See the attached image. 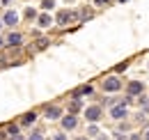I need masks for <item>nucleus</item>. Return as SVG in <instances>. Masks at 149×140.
<instances>
[{
	"label": "nucleus",
	"instance_id": "nucleus-15",
	"mask_svg": "<svg viewBox=\"0 0 149 140\" xmlns=\"http://www.w3.org/2000/svg\"><path fill=\"white\" fill-rule=\"evenodd\" d=\"M37 16H39V12L35 9V7H30V5H28V7L23 9V21H25V23H35Z\"/></svg>",
	"mask_w": 149,
	"mask_h": 140
},
{
	"label": "nucleus",
	"instance_id": "nucleus-1",
	"mask_svg": "<svg viewBox=\"0 0 149 140\" xmlns=\"http://www.w3.org/2000/svg\"><path fill=\"white\" fill-rule=\"evenodd\" d=\"M74 21H78V12H74V9H60L55 16H53V23L60 25V28H67Z\"/></svg>",
	"mask_w": 149,
	"mask_h": 140
},
{
	"label": "nucleus",
	"instance_id": "nucleus-2",
	"mask_svg": "<svg viewBox=\"0 0 149 140\" xmlns=\"http://www.w3.org/2000/svg\"><path fill=\"white\" fill-rule=\"evenodd\" d=\"M101 90H103L106 94H117V92H122V90H124V83H122V78H119V76H108V78H103Z\"/></svg>",
	"mask_w": 149,
	"mask_h": 140
},
{
	"label": "nucleus",
	"instance_id": "nucleus-31",
	"mask_svg": "<svg viewBox=\"0 0 149 140\" xmlns=\"http://www.w3.org/2000/svg\"><path fill=\"white\" fill-rule=\"evenodd\" d=\"M0 48H5V37L0 35Z\"/></svg>",
	"mask_w": 149,
	"mask_h": 140
},
{
	"label": "nucleus",
	"instance_id": "nucleus-24",
	"mask_svg": "<svg viewBox=\"0 0 149 140\" xmlns=\"http://www.w3.org/2000/svg\"><path fill=\"white\" fill-rule=\"evenodd\" d=\"M126 67H129V60H124L122 64H117V67H115V71H117V74H122V71L126 69Z\"/></svg>",
	"mask_w": 149,
	"mask_h": 140
},
{
	"label": "nucleus",
	"instance_id": "nucleus-9",
	"mask_svg": "<svg viewBox=\"0 0 149 140\" xmlns=\"http://www.w3.org/2000/svg\"><path fill=\"white\" fill-rule=\"evenodd\" d=\"M37 28L39 30H48L51 25H53V14L51 12H39V16H37Z\"/></svg>",
	"mask_w": 149,
	"mask_h": 140
},
{
	"label": "nucleus",
	"instance_id": "nucleus-27",
	"mask_svg": "<svg viewBox=\"0 0 149 140\" xmlns=\"http://www.w3.org/2000/svg\"><path fill=\"white\" fill-rule=\"evenodd\" d=\"M9 140H28V136H23V133H21V136H14V138H9Z\"/></svg>",
	"mask_w": 149,
	"mask_h": 140
},
{
	"label": "nucleus",
	"instance_id": "nucleus-17",
	"mask_svg": "<svg viewBox=\"0 0 149 140\" xmlns=\"http://www.w3.org/2000/svg\"><path fill=\"white\" fill-rule=\"evenodd\" d=\"M99 133H101V129H99V124H87V133H85V136H87L90 140H92V138H96Z\"/></svg>",
	"mask_w": 149,
	"mask_h": 140
},
{
	"label": "nucleus",
	"instance_id": "nucleus-11",
	"mask_svg": "<svg viewBox=\"0 0 149 140\" xmlns=\"http://www.w3.org/2000/svg\"><path fill=\"white\" fill-rule=\"evenodd\" d=\"M126 94H129L131 99L145 94V83H140V80H131V83H126Z\"/></svg>",
	"mask_w": 149,
	"mask_h": 140
},
{
	"label": "nucleus",
	"instance_id": "nucleus-5",
	"mask_svg": "<svg viewBox=\"0 0 149 140\" xmlns=\"http://www.w3.org/2000/svg\"><path fill=\"white\" fill-rule=\"evenodd\" d=\"M62 115H64V108L57 104H48L44 108V120H48V122H57V120H62Z\"/></svg>",
	"mask_w": 149,
	"mask_h": 140
},
{
	"label": "nucleus",
	"instance_id": "nucleus-16",
	"mask_svg": "<svg viewBox=\"0 0 149 140\" xmlns=\"http://www.w3.org/2000/svg\"><path fill=\"white\" fill-rule=\"evenodd\" d=\"M5 133H7V138H14V136H21V126L19 122H12L5 126Z\"/></svg>",
	"mask_w": 149,
	"mask_h": 140
},
{
	"label": "nucleus",
	"instance_id": "nucleus-25",
	"mask_svg": "<svg viewBox=\"0 0 149 140\" xmlns=\"http://www.w3.org/2000/svg\"><path fill=\"white\" fill-rule=\"evenodd\" d=\"M129 140H142V136H140V133H131Z\"/></svg>",
	"mask_w": 149,
	"mask_h": 140
},
{
	"label": "nucleus",
	"instance_id": "nucleus-22",
	"mask_svg": "<svg viewBox=\"0 0 149 140\" xmlns=\"http://www.w3.org/2000/svg\"><path fill=\"white\" fill-rule=\"evenodd\" d=\"M110 2H112V0H92V5H94V7H108Z\"/></svg>",
	"mask_w": 149,
	"mask_h": 140
},
{
	"label": "nucleus",
	"instance_id": "nucleus-19",
	"mask_svg": "<svg viewBox=\"0 0 149 140\" xmlns=\"http://www.w3.org/2000/svg\"><path fill=\"white\" fill-rule=\"evenodd\" d=\"M55 2L57 0H41V9L44 12H53L55 9Z\"/></svg>",
	"mask_w": 149,
	"mask_h": 140
},
{
	"label": "nucleus",
	"instance_id": "nucleus-6",
	"mask_svg": "<svg viewBox=\"0 0 149 140\" xmlns=\"http://www.w3.org/2000/svg\"><path fill=\"white\" fill-rule=\"evenodd\" d=\"M101 117H103V108L101 106H87L85 108V120L90 124H96Z\"/></svg>",
	"mask_w": 149,
	"mask_h": 140
},
{
	"label": "nucleus",
	"instance_id": "nucleus-36",
	"mask_svg": "<svg viewBox=\"0 0 149 140\" xmlns=\"http://www.w3.org/2000/svg\"><path fill=\"white\" fill-rule=\"evenodd\" d=\"M147 69H149V62H147Z\"/></svg>",
	"mask_w": 149,
	"mask_h": 140
},
{
	"label": "nucleus",
	"instance_id": "nucleus-30",
	"mask_svg": "<svg viewBox=\"0 0 149 140\" xmlns=\"http://www.w3.org/2000/svg\"><path fill=\"white\" fill-rule=\"evenodd\" d=\"M142 140H149V129L145 131V133H142Z\"/></svg>",
	"mask_w": 149,
	"mask_h": 140
},
{
	"label": "nucleus",
	"instance_id": "nucleus-33",
	"mask_svg": "<svg viewBox=\"0 0 149 140\" xmlns=\"http://www.w3.org/2000/svg\"><path fill=\"white\" fill-rule=\"evenodd\" d=\"M64 2H67V5H71V2H74V0H64Z\"/></svg>",
	"mask_w": 149,
	"mask_h": 140
},
{
	"label": "nucleus",
	"instance_id": "nucleus-12",
	"mask_svg": "<svg viewBox=\"0 0 149 140\" xmlns=\"http://www.w3.org/2000/svg\"><path fill=\"white\" fill-rule=\"evenodd\" d=\"M37 122V110H28L19 117V126H35Z\"/></svg>",
	"mask_w": 149,
	"mask_h": 140
},
{
	"label": "nucleus",
	"instance_id": "nucleus-4",
	"mask_svg": "<svg viewBox=\"0 0 149 140\" xmlns=\"http://www.w3.org/2000/svg\"><path fill=\"white\" fill-rule=\"evenodd\" d=\"M0 21H2V28H9V30H14L16 25H19V12H14V9H2V16H0Z\"/></svg>",
	"mask_w": 149,
	"mask_h": 140
},
{
	"label": "nucleus",
	"instance_id": "nucleus-32",
	"mask_svg": "<svg viewBox=\"0 0 149 140\" xmlns=\"http://www.w3.org/2000/svg\"><path fill=\"white\" fill-rule=\"evenodd\" d=\"M74 140H90L87 136H78V138H74Z\"/></svg>",
	"mask_w": 149,
	"mask_h": 140
},
{
	"label": "nucleus",
	"instance_id": "nucleus-26",
	"mask_svg": "<svg viewBox=\"0 0 149 140\" xmlns=\"http://www.w3.org/2000/svg\"><path fill=\"white\" fill-rule=\"evenodd\" d=\"M115 140H129V136H122V133H115Z\"/></svg>",
	"mask_w": 149,
	"mask_h": 140
},
{
	"label": "nucleus",
	"instance_id": "nucleus-35",
	"mask_svg": "<svg viewBox=\"0 0 149 140\" xmlns=\"http://www.w3.org/2000/svg\"><path fill=\"white\" fill-rule=\"evenodd\" d=\"M0 30H2V21H0Z\"/></svg>",
	"mask_w": 149,
	"mask_h": 140
},
{
	"label": "nucleus",
	"instance_id": "nucleus-7",
	"mask_svg": "<svg viewBox=\"0 0 149 140\" xmlns=\"http://www.w3.org/2000/svg\"><path fill=\"white\" fill-rule=\"evenodd\" d=\"M110 117H112V120H117V122H124V120L129 117V108H126V104H115L110 108Z\"/></svg>",
	"mask_w": 149,
	"mask_h": 140
},
{
	"label": "nucleus",
	"instance_id": "nucleus-28",
	"mask_svg": "<svg viewBox=\"0 0 149 140\" xmlns=\"http://www.w3.org/2000/svg\"><path fill=\"white\" fill-rule=\"evenodd\" d=\"M0 140H9V138H7V133H5V129L0 131Z\"/></svg>",
	"mask_w": 149,
	"mask_h": 140
},
{
	"label": "nucleus",
	"instance_id": "nucleus-29",
	"mask_svg": "<svg viewBox=\"0 0 149 140\" xmlns=\"http://www.w3.org/2000/svg\"><path fill=\"white\" fill-rule=\"evenodd\" d=\"M96 140H108V136H106V133H99V136H96Z\"/></svg>",
	"mask_w": 149,
	"mask_h": 140
},
{
	"label": "nucleus",
	"instance_id": "nucleus-10",
	"mask_svg": "<svg viewBox=\"0 0 149 140\" xmlns=\"http://www.w3.org/2000/svg\"><path fill=\"white\" fill-rule=\"evenodd\" d=\"M60 122H62V131L69 133V131H74L76 126H78V117H76V115H69V113H64Z\"/></svg>",
	"mask_w": 149,
	"mask_h": 140
},
{
	"label": "nucleus",
	"instance_id": "nucleus-3",
	"mask_svg": "<svg viewBox=\"0 0 149 140\" xmlns=\"http://www.w3.org/2000/svg\"><path fill=\"white\" fill-rule=\"evenodd\" d=\"M5 37V48H21L23 46V41H25V35L23 32H19V30H9L7 35H2Z\"/></svg>",
	"mask_w": 149,
	"mask_h": 140
},
{
	"label": "nucleus",
	"instance_id": "nucleus-34",
	"mask_svg": "<svg viewBox=\"0 0 149 140\" xmlns=\"http://www.w3.org/2000/svg\"><path fill=\"white\" fill-rule=\"evenodd\" d=\"M117 2H126V0H117Z\"/></svg>",
	"mask_w": 149,
	"mask_h": 140
},
{
	"label": "nucleus",
	"instance_id": "nucleus-20",
	"mask_svg": "<svg viewBox=\"0 0 149 140\" xmlns=\"http://www.w3.org/2000/svg\"><path fill=\"white\" fill-rule=\"evenodd\" d=\"M129 131H131L129 124H126V122H119V124H117V131H115V133H122V136H124V133H129Z\"/></svg>",
	"mask_w": 149,
	"mask_h": 140
},
{
	"label": "nucleus",
	"instance_id": "nucleus-14",
	"mask_svg": "<svg viewBox=\"0 0 149 140\" xmlns=\"http://www.w3.org/2000/svg\"><path fill=\"white\" fill-rule=\"evenodd\" d=\"M83 108H85V106H83V99H71V101H69V106H67V113L78 117V113H80Z\"/></svg>",
	"mask_w": 149,
	"mask_h": 140
},
{
	"label": "nucleus",
	"instance_id": "nucleus-18",
	"mask_svg": "<svg viewBox=\"0 0 149 140\" xmlns=\"http://www.w3.org/2000/svg\"><path fill=\"white\" fill-rule=\"evenodd\" d=\"M28 140H46V136H44L41 129H32V131L28 133Z\"/></svg>",
	"mask_w": 149,
	"mask_h": 140
},
{
	"label": "nucleus",
	"instance_id": "nucleus-13",
	"mask_svg": "<svg viewBox=\"0 0 149 140\" xmlns=\"http://www.w3.org/2000/svg\"><path fill=\"white\" fill-rule=\"evenodd\" d=\"M92 94H94V88H92V85H80L78 90H74L71 99H83V97H92Z\"/></svg>",
	"mask_w": 149,
	"mask_h": 140
},
{
	"label": "nucleus",
	"instance_id": "nucleus-21",
	"mask_svg": "<svg viewBox=\"0 0 149 140\" xmlns=\"http://www.w3.org/2000/svg\"><path fill=\"white\" fill-rule=\"evenodd\" d=\"M51 140H69V138H67V133H64V131H55V133L51 136Z\"/></svg>",
	"mask_w": 149,
	"mask_h": 140
},
{
	"label": "nucleus",
	"instance_id": "nucleus-23",
	"mask_svg": "<svg viewBox=\"0 0 149 140\" xmlns=\"http://www.w3.org/2000/svg\"><path fill=\"white\" fill-rule=\"evenodd\" d=\"M12 2L14 0H0V9H12Z\"/></svg>",
	"mask_w": 149,
	"mask_h": 140
},
{
	"label": "nucleus",
	"instance_id": "nucleus-8",
	"mask_svg": "<svg viewBox=\"0 0 149 140\" xmlns=\"http://www.w3.org/2000/svg\"><path fill=\"white\" fill-rule=\"evenodd\" d=\"M51 46V39L48 37H37L30 46H28V53H39V51H46Z\"/></svg>",
	"mask_w": 149,
	"mask_h": 140
}]
</instances>
